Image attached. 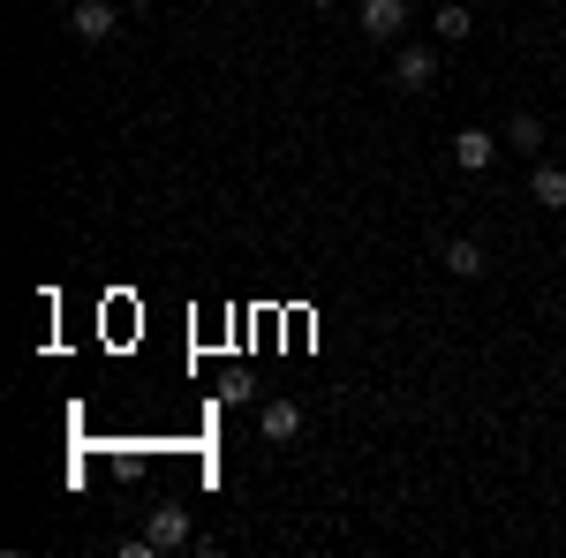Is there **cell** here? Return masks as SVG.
Returning a JSON list of instances; mask_svg holds the SVG:
<instances>
[{
	"mask_svg": "<svg viewBox=\"0 0 566 558\" xmlns=\"http://www.w3.org/2000/svg\"><path fill=\"white\" fill-rule=\"evenodd\" d=\"M499 151H506V136H491V129H461V136H453V167H461V173H491Z\"/></svg>",
	"mask_w": 566,
	"mask_h": 558,
	"instance_id": "obj_4",
	"label": "cell"
},
{
	"mask_svg": "<svg viewBox=\"0 0 566 558\" xmlns=\"http://www.w3.org/2000/svg\"><path fill=\"white\" fill-rule=\"evenodd\" d=\"M310 8H333V0H310Z\"/></svg>",
	"mask_w": 566,
	"mask_h": 558,
	"instance_id": "obj_12",
	"label": "cell"
},
{
	"mask_svg": "<svg viewBox=\"0 0 566 558\" xmlns=\"http://www.w3.org/2000/svg\"><path fill=\"white\" fill-rule=\"evenodd\" d=\"M122 8H151V0H122Z\"/></svg>",
	"mask_w": 566,
	"mask_h": 558,
	"instance_id": "obj_11",
	"label": "cell"
},
{
	"mask_svg": "<svg viewBox=\"0 0 566 558\" xmlns=\"http://www.w3.org/2000/svg\"><path fill=\"white\" fill-rule=\"evenodd\" d=\"M431 31H438L446 45H469V31H476V23H469V8H461V0H446V8L431 15Z\"/></svg>",
	"mask_w": 566,
	"mask_h": 558,
	"instance_id": "obj_10",
	"label": "cell"
},
{
	"mask_svg": "<svg viewBox=\"0 0 566 558\" xmlns=\"http://www.w3.org/2000/svg\"><path fill=\"white\" fill-rule=\"evenodd\" d=\"M446 272H453V280H483V272H491V257H483V242H476V234L446 242Z\"/></svg>",
	"mask_w": 566,
	"mask_h": 558,
	"instance_id": "obj_7",
	"label": "cell"
},
{
	"mask_svg": "<svg viewBox=\"0 0 566 558\" xmlns=\"http://www.w3.org/2000/svg\"><path fill=\"white\" fill-rule=\"evenodd\" d=\"M499 136H506V151H522V159H528V151H544V122H536V114H514Z\"/></svg>",
	"mask_w": 566,
	"mask_h": 558,
	"instance_id": "obj_9",
	"label": "cell"
},
{
	"mask_svg": "<svg viewBox=\"0 0 566 558\" xmlns=\"http://www.w3.org/2000/svg\"><path fill=\"white\" fill-rule=\"evenodd\" d=\"M392 84H400V91H431L438 84V53H431V45H416V39H400V45H392Z\"/></svg>",
	"mask_w": 566,
	"mask_h": 558,
	"instance_id": "obj_2",
	"label": "cell"
},
{
	"mask_svg": "<svg viewBox=\"0 0 566 558\" xmlns=\"http://www.w3.org/2000/svg\"><path fill=\"white\" fill-rule=\"evenodd\" d=\"M559 219H566V212H559Z\"/></svg>",
	"mask_w": 566,
	"mask_h": 558,
	"instance_id": "obj_13",
	"label": "cell"
},
{
	"mask_svg": "<svg viewBox=\"0 0 566 558\" xmlns=\"http://www.w3.org/2000/svg\"><path fill=\"white\" fill-rule=\"evenodd\" d=\"M355 31L370 45H400L408 39V0H363L355 8Z\"/></svg>",
	"mask_w": 566,
	"mask_h": 558,
	"instance_id": "obj_1",
	"label": "cell"
},
{
	"mask_svg": "<svg viewBox=\"0 0 566 558\" xmlns=\"http://www.w3.org/2000/svg\"><path fill=\"white\" fill-rule=\"evenodd\" d=\"M144 536H151L159 551H181V544H197V520H189V506H159Z\"/></svg>",
	"mask_w": 566,
	"mask_h": 558,
	"instance_id": "obj_6",
	"label": "cell"
},
{
	"mask_svg": "<svg viewBox=\"0 0 566 558\" xmlns=\"http://www.w3.org/2000/svg\"><path fill=\"white\" fill-rule=\"evenodd\" d=\"M528 197H536L544 212H566V167H536L528 173Z\"/></svg>",
	"mask_w": 566,
	"mask_h": 558,
	"instance_id": "obj_8",
	"label": "cell"
},
{
	"mask_svg": "<svg viewBox=\"0 0 566 558\" xmlns=\"http://www.w3.org/2000/svg\"><path fill=\"white\" fill-rule=\"evenodd\" d=\"M258 430H264V445H295V438H303V408H295V400H264Z\"/></svg>",
	"mask_w": 566,
	"mask_h": 558,
	"instance_id": "obj_5",
	"label": "cell"
},
{
	"mask_svg": "<svg viewBox=\"0 0 566 558\" xmlns=\"http://www.w3.org/2000/svg\"><path fill=\"white\" fill-rule=\"evenodd\" d=\"M114 31H122V15H114L106 0H76V8H69V39H84V45H106Z\"/></svg>",
	"mask_w": 566,
	"mask_h": 558,
	"instance_id": "obj_3",
	"label": "cell"
}]
</instances>
